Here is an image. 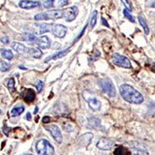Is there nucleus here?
<instances>
[{
    "mask_svg": "<svg viewBox=\"0 0 155 155\" xmlns=\"http://www.w3.org/2000/svg\"><path fill=\"white\" fill-rule=\"evenodd\" d=\"M7 87H8L9 90H11V92H14V91H15V79H14L13 78H11L8 80Z\"/></svg>",
    "mask_w": 155,
    "mask_h": 155,
    "instance_id": "obj_27",
    "label": "nucleus"
},
{
    "mask_svg": "<svg viewBox=\"0 0 155 155\" xmlns=\"http://www.w3.org/2000/svg\"><path fill=\"white\" fill-rule=\"evenodd\" d=\"M112 62L118 66H121L123 68H131L132 65L130 63L129 59L127 57L121 55L119 53H114L111 57Z\"/></svg>",
    "mask_w": 155,
    "mask_h": 155,
    "instance_id": "obj_6",
    "label": "nucleus"
},
{
    "mask_svg": "<svg viewBox=\"0 0 155 155\" xmlns=\"http://www.w3.org/2000/svg\"><path fill=\"white\" fill-rule=\"evenodd\" d=\"M41 5V2L39 1H32V0H22L19 2V6L22 9L30 10L33 8H36Z\"/></svg>",
    "mask_w": 155,
    "mask_h": 155,
    "instance_id": "obj_12",
    "label": "nucleus"
},
{
    "mask_svg": "<svg viewBox=\"0 0 155 155\" xmlns=\"http://www.w3.org/2000/svg\"><path fill=\"white\" fill-rule=\"evenodd\" d=\"M93 138V134L92 133H85L84 135L80 136L78 140V144L81 147H88L91 142V140Z\"/></svg>",
    "mask_w": 155,
    "mask_h": 155,
    "instance_id": "obj_10",
    "label": "nucleus"
},
{
    "mask_svg": "<svg viewBox=\"0 0 155 155\" xmlns=\"http://www.w3.org/2000/svg\"><path fill=\"white\" fill-rule=\"evenodd\" d=\"M64 17V11L62 10H51L46 12L38 13L35 16L36 21H47V20H56Z\"/></svg>",
    "mask_w": 155,
    "mask_h": 155,
    "instance_id": "obj_2",
    "label": "nucleus"
},
{
    "mask_svg": "<svg viewBox=\"0 0 155 155\" xmlns=\"http://www.w3.org/2000/svg\"><path fill=\"white\" fill-rule=\"evenodd\" d=\"M134 155H148V152L143 147H135L133 151Z\"/></svg>",
    "mask_w": 155,
    "mask_h": 155,
    "instance_id": "obj_26",
    "label": "nucleus"
},
{
    "mask_svg": "<svg viewBox=\"0 0 155 155\" xmlns=\"http://www.w3.org/2000/svg\"><path fill=\"white\" fill-rule=\"evenodd\" d=\"M22 40L24 41H29V42H35L36 41V36L35 35H33L31 33H24L22 35Z\"/></svg>",
    "mask_w": 155,
    "mask_h": 155,
    "instance_id": "obj_19",
    "label": "nucleus"
},
{
    "mask_svg": "<svg viewBox=\"0 0 155 155\" xmlns=\"http://www.w3.org/2000/svg\"><path fill=\"white\" fill-rule=\"evenodd\" d=\"M24 55L30 56V57H33V58L39 59L42 56V52L41 51L39 48H32V47L29 48V47H27Z\"/></svg>",
    "mask_w": 155,
    "mask_h": 155,
    "instance_id": "obj_16",
    "label": "nucleus"
},
{
    "mask_svg": "<svg viewBox=\"0 0 155 155\" xmlns=\"http://www.w3.org/2000/svg\"><path fill=\"white\" fill-rule=\"evenodd\" d=\"M11 47L20 54H24L26 52V48H27L23 44L19 43V42H16V41L11 43Z\"/></svg>",
    "mask_w": 155,
    "mask_h": 155,
    "instance_id": "obj_18",
    "label": "nucleus"
},
{
    "mask_svg": "<svg viewBox=\"0 0 155 155\" xmlns=\"http://www.w3.org/2000/svg\"><path fill=\"white\" fill-rule=\"evenodd\" d=\"M37 45L41 49H47L50 47V44H51V41L50 39L48 38L47 36L46 35H43V36H41L40 38H37L36 41Z\"/></svg>",
    "mask_w": 155,
    "mask_h": 155,
    "instance_id": "obj_15",
    "label": "nucleus"
},
{
    "mask_svg": "<svg viewBox=\"0 0 155 155\" xmlns=\"http://www.w3.org/2000/svg\"><path fill=\"white\" fill-rule=\"evenodd\" d=\"M1 112H2V110H0V115H1Z\"/></svg>",
    "mask_w": 155,
    "mask_h": 155,
    "instance_id": "obj_41",
    "label": "nucleus"
},
{
    "mask_svg": "<svg viewBox=\"0 0 155 155\" xmlns=\"http://www.w3.org/2000/svg\"><path fill=\"white\" fill-rule=\"evenodd\" d=\"M37 111H38V107H35V112H34V113H35V114H36V113H37Z\"/></svg>",
    "mask_w": 155,
    "mask_h": 155,
    "instance_id": "obj_40",
    "label": "nucleus"
},
{
    "mask_svg": "<svg viewBox=\"0 0 155 155\" xmlns=\"http://www.w3.org/2000/svg\"><path fill=\"white\" fill-rule=\"evenodd\" d=\"M1 54H2V56L4 58L9 59V60L13 59L12 52L11 51V50H9V49H2L1 50Z\"/></svg>",
    "mask_w": 155,
    "mask_h": 155,
    "instance_id": "obj_24",
    "label": "nucleus"
},
{
    "mask_svg": "<svg viewBox=\"0 0 155 155\" xmlns=\"http://www.w3.org/2000/svg\"><path fill=\"white\" fill-rule=\"evenodd\" d=\"M53 3H54V0H47L43 3V6L47 9H50L53 6Z\"/></svg>",
    "mask_w": 155,
    "mask_h": 155,
    "instance_id": "obj_31",
    "label": "nucleus"
},
{
    "mask_svg": "<svg viewBox=\"0 0 155 155\" xmlns=\"http://www.w3.org/2000/svg\"><path fill=\"white\" fill-rule=\"evenodd\" d=\"M146 5L149 8H154V0H146Z\"/></svg>",
    "mask_w": 155,
    "mask_h": 155,
    "instance_id": "obj_34",
    "label": "nucleus"
},
{
    "mask_svg": "<svg viewBox=\"0 0 155 155\" xmlns=\"http://www.w3.org/2000/svg\"><path fill=\"white\" fill-rule=\"evenodd\" d=\"M119 90L123 99L129 103H134V104H141L144 102V97L141 93L135 90L130 84H122L119 88Z\"/></svg>",
    "mask_w": 155,
    "mask_h": 155,
    "instance_id": "obj_1",
    "label": "nucleus"
},
{
    "mask_svg": "<svg viewBox=\"0 0 155 155\" xmlns=\"http://www.w3.org/2000/svg\"><path fill=\"white\" fill-rule=\"evenodd\" d=\"M42 122H43V123H46V124L50 123V117H49V116H45V117H43Z\"/></svg>",
    "mask_w": 155,
    "mask_h": 155,
    "instance_id": "obj_37",
    "label": "nucleus"
},
{
    "mask_svg": "<svg viewBox=\"0 0 155 155\" xmlns=\"http://www.w3.org/2000/svg\"><path fill=\"white\" fill-rule=\"evenodd\" d=\"M101 20H102V23H103V25L106 26L107 28H110V25H109V23H107V21H106V20L104 19L103 17H102V19Z\"/></svg>",
    "mask_w": 155,
    "mask_h": 155,
    "instance_id": "obj_38",
    "label": "nucleus"
},
{
    "mask_svg": "<svg viewBox=\"0 0 155 155\" xmlns=\"http://www.w3.org/2000/svg\"><path fill=\"white\" fill-rule=\"evenodd\" d=\"M89 125L91 128H95V129H98L99 127H101V124H100V120H98V118L97 117H94V116H91L89 118Z\"/></svg>",
    "mask_w": 155,
    "mask_h": 155,
    "instance_id": "obj_20",
    "label": "nucleus"
},
{
    "mask_svg": "<svg viewBox=\"0 0 155 155\" xmlns=\"http://www.w3.org/2000/svg\"><path fill=\"white\" fill-rule=\"evenodd\" d=\"M11 68V65L9 63H7L6 61L2 60L0 63V70L2 71H7L9 69Z\"/></svg>",
    "mask_w": 155,
    "mask_h": 155,
    "instance_id": "obj_28",
    "label": "nucleus"
},
{
    "mask_svg": "<svg viewBox=\"0 0 155 155\" xmlns=\"http://www.w3.org/2000/svg\"><path fill=\"white\" fill-rule=\"evenodd\" d=\"M35 149L37 153L41 155H53L54 148L52 144L45 139L40 140L35 146Z\"/></svg>",
    "mask_w": 155,
    "mask_h": 155,
    "instance_id": "obj_3",
    "label": "nucleus"
},
{
    "mask_svg": "<svg viewBox=\"0 0 155 155\" xmlns=\"http://www.w3.org/2000/svg\"><path fill=\"white\" fill-rule=\"evenodd\" d=\"M45 129L51 134V135L56 141V142H58V143L62 142L63 136H62V134L60 132V129H59V127L53 124V125H49V126H46Z\"/></svg>",
    "mask_w": 155,
    "mask_h": 155,
    "instance_id": "obj_7",
    "label": "nucleus"
},
{
    "mask_svg": "<svg viewBox=\"0 0 155 155\" xmlns=\"http://www.w3.org/2000/svg\"><path fill=\"white\" fill-rule=\"evenodd\" d=\"M26 119L28 120V121H30L31 120V114L29 112V113H27V115H26Z\"/></svg>",
    "mask_w": 155,
    "mask_h": 155,
    "instance_id": "obj_39",
    "label": "nucleus"
},
{
    "mask_svg": "<svg viewBox=\"0 0 155 155\" xmlns=\"http://www.w3.org/2000/svg\"><path fill=\"white\" fill-rule=\"evenodd\" d=\"M23 111H24V107H23V106H16V107L11 110V116H20Z\"/></svg>",
    "mask_w": 155,
    "mask_h": 155,
    "instance_id": "obj_23",
    "label": "nucleus"
},
{
    "mask_svg": "<svg viewBox=\"0 0 155 155\" xmlns=\"http://www.w3.org/2000/svg\"><path fill=\"white\" fill-rule=\"evenodd\" d=\"M99 85L104 93H106L110 97H115L116 96V90L113 82L110 78H105L99 80Z\"/></svg>",
    "mask_w": 155,
    "mask_h": 155,
    "instance_id": "obj_5",
    "label": "nucleus"
},
{
    "mask_svg": "<svg viewBox=\"0 0 155 155\" xmlns=\"http://www.w3.org/2000/svg\"><path fill=\"white\" fill-rule=\"evenodd\" d=\"M68 5V0H58V3H57V5L58 7H65V5Z\"/></svg>",
    "mask_w": 155,
    "mask_h": 155,
    "instance_id": "obj_33",
    "label": "nucleus"
},
{
    "mask_svg": "<svg viewBox=\"0 0 155 155\" xmlns=\"http://www.w3.org/2000/svg\"><path fill=\"white\" fill-rule=\"evenodd\" d=\"M83 97L84 100L89 104L91 110L93 111H98L101 108V102L97 99V97L89 90H84L83 92Z\"/></svg>",
    "mask_w": 155,
    "mask_h": 155,
    "instance_id": "obj_4",
    "label": "nucleus"
},
{
    "mask_svg": "<svg viewBox=\"0 0 155 155\" xmlns=\"http://www.w3.org/2000/svg\"><path fill=\"white\" fill-rule=\"evenodd\" d=\"M51 31L55 37L63 38V37H65V34H66L67 29H66L65 26L62 25V24H56V25L53 26V29H52Z\"/></svg>",
    "mask_w": 155,
    "mask_h": 155,
    "instance_id": "obj_9",
    "label": "nucleus"
},
{
    "mask_svg": "<svg viewBox=\"0 0 155 155\" xmlns=\"http://www.w3.org/2000/svg\"><path fill=\"white\" fill-rule=\"evenodd\" d=\"M97 11H94L91 17H90V25L91 29H94V27L97 24Z\"/></svg>",
    "mask_w": 155,
    "mask_h": 155,
    "instance_id": "obj_25",
    "label": "nucleus"
},
{
    "mask_svg": "<svg viewBox=\"0 0 155 155\" xmlns=\"http://www.w3.org/2000/svg\"><path fill=\"white\" fill-rule=\"evenodd\" d=\"M122 3L123 4V5L125 6V10H127L128 11H132L133 10V7H132V5H131V2L129 0H121Z\"/></svg>",
    "mask_w": 155,
    "mask_h": 155,
    "instance_id": "obj_29",
    "label": "nucleus"
},
{
    "mask_svg": "<svg viewBox=\"0 0 155 155\" xmlns=\"http://www.w3.org/2000/svg\"><path fill=\"white\" fill-rule=\"evenodd\" d=\"M78 14V8L77 6H71L64 11V17L66 22H72L76 19Z\"/></svg>",
    "mask_w": 155,
    "mask_h": 155,
    "instance_id": "obj_8",
    "label": "nucleus"
},
{
    "mask_svg": "<svg viewBox=\"0 0 155 155\" xmlns=\"http://www.w3.org/2000/svg\"><path fill=\"white\" fill-rule=\"evenodd\" d=\"M1 41H2L3 43H5V44H9L10 39H9L8 36H3V37L1 38Z\"/></svg>",
    "mask_w": 155,
    "mask_h": 155,
    "instance_id": "obj_36",
    "label": "nucleus"
},
{
    "mask_svg": "<svg viewBox=\"0 0 155 155\" xmlns=\"http://www.w3.org/2000/svg\"><path fill=\"white\" fill-rule=\"evenodd\" d=\"M35 86H36V90H37V92H41V90H42V88H43V82H42L41 80H38V81L36 82Z\"/></svg>",
    "mask_w": 155,
    "mask_h": 155,
    "instance_id": "obj_32",
    "label": "nucleus"
},
{
    "mask_svg": "<svg viewBox=\"0 0 155 155\" xmlns=\"http://www.w3.org/2000/svg\"><path fill=\"white\" fill-rule=\"evenodd\" d=\"M123 14H124L125 17H127V18H128L131 23H135V17H134L129 13V11H128L127 10H124V11H123Z\"/></svg>",
    "mask_w": 155,
    "mask_h": 155,
    "instance_id": "obj_30",
    "label": "nucleus"
},
{
    "mask_svg": "<svg viewBox=\"0 0 155 155\" xmlns=\"http://www.w3.org/2000/svg\"><path fill=\"white\" fill-rule=\"evenodd\" d=\"M21 95L27 103H32L35 98V92L32 89H24Z\"/></svg>",
    "mask_w": 155,
    "mask_h": 155,
    "instance_id": "obj_13",
    "label": "nucleus"
},
{
    "mask_svg": "<svg viewBox=\"0 0 155 155\" xmlns=\"http://www.w3.org/2000/svg\"><path fill=\"white\" fill-rule=\"evenodd\" d=\"M86 28H87V25L84 26V29H83V30L81 31V33H80V34H79V35H78L77 37H76V39L74 40V42H75V41H78L79 39H80V38H81V37H82V35H84V31H85V29H86Z\"/></svg>",
    "mask_w": 155,
    "mask_h": 155,
    "instance_id": "obj_35",
    "label": "nucleus"
},
{
    "mask_svg": "<svg viewBox=\"0 0 155 155\" xmlns=\"http://www.w3.org/2000/svg\"><path fill=\"white\" fill-rule=\"evenodd\" d=\"M70 50H71V47H68V48H66V49H65V50L58 52V53H56L55 54H53V55H52V56H49L48 58L46 59L45 62H47V61H49V60H53V59H57L63 58V57H65V56L70 52Z\"/></svg>",
    "mask_w": 155,
    "mask_h": 155,
    "instance_id": "obj_17",
    "label": "nucleus"
},
{
    "mask_svg": "<svg viewBox=\"0 0 155 155\" xmlns=\"http://www.w3.org/2000/svg\"><path fill=\"white\" fill-rule=\"evenodd\" d=\"M114 146V142L111 140L106 139V138H102L97 143V148L103 150V151H107L112 148V147Z\"/></svg>",
    "mask_w": 155,
    "mask_h": 155,
    "instance_id": "obj_11",
    "label": "nucleus"
},
{
    "mask_svg": "<svg viewBox=\"0 0 155 155\" xmlns=\"http://www.w3.org/2000/svg\"><path fill=\"white\" fill-rule=\"evenodd\" d=\"M53 24L52 23H37L36 24V35H42L44 33L50 32L53 29Z\"/></svg>",
    "mask_w": 155,
    "mask_h": 155,
    "instance_id": "obj_14",
    "label": "nucleus"
},
{
    "mask_svg": "<svg viewBox=\"0 0 155 155\" xmlns=\"http://www.w3.org/2000/svg\"><path fill=\"white\" fill-rule=\"evenodd\" d=\"M25 155H32V154H29V153H28V154H25Z\"/></svg>",
    "mask_w": 155,
    "mask_h": 155,
    "instance_id": "obj_42",
    "label": "nucleus"
},
{
    "mask_svg": "<svg viewBox=\"0 0 155 155\" xmlns=\"http://www.w3.org/2000/svg\"><path fill=\"white\" fill-rule=\"evenodd\" d=\"M129 153L128 149L125 148L123 146H119L114 150V155H128Z\"/></svg>",
    "mask_w": 155,
    "mask_h": 155,
    "instance_id": "obj_22",
    "label": "nucleus"
},
{
    "mask_svg": "<svg viewBox=\"0 0 155 155\" xmlns=\"http://www.w3.org/2000/svg\"><path fill=\"white\" fill-rule=\"evenodd\" d=\"M138 20H139V23H140V24L141 25V27L143 28V29H144V32L146 35H148L149 34V27L147 25V21L146 19L142 17V16H139L138 17Z\"/></svg>",
    "mask_w": 155,
    "mask_h": 155,
    "instance_id": "obj_21",
    "label": "nucleus"
}]
</instances>
